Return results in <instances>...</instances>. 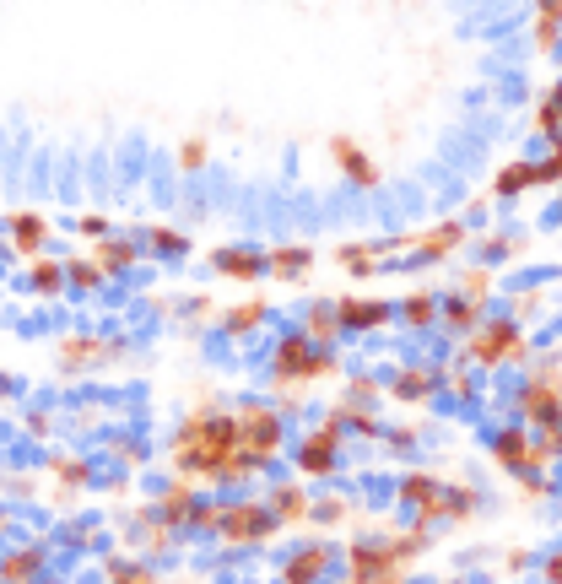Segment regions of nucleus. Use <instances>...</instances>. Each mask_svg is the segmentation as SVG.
<instances>
[{
    "label": "nucleus",
    "instance_id": "a19ab883",
    "mask_svg": "<svg viewBox=\"0 0 562 584\" xmlns=\"http://www.w3.org/2000/svg\"><path fill=\"white\" fill-rule=\"evenodd\" d=\"M206 157L211 152H206V141H200V136L179 146V168H190V174H195V168H206Z\"/></svg>",
    "mask_w": 562,
    "mask_h": 584
},
{
    "label": "nucleus",
    "instance_id": "393cba45",
    "mask_svg": "<svg viewBox=\"0 0 562 584\" xmlns=\"http://www.w3.org/2000/svg\"><path fill=\"white\" fill-rule=\"evenodd\" d=\"M562 38V6L552 0V6H535V44L541 49H557Z\"/></svg>",
    "mask_w": 562,
    "mask_h": 584
},
{
    "label": "nucleus",
    "instance_id": "9d476101",
    "mask_svg": "<svg viewBox=\"0 0 562 584\" xmlns=\"http://www.w3.org/2000/svg\"><path fill=\"white\" fill-rule=\"evenodd\" d=\"M492 460H498L503 471H514V476H525L535 466H546V455L535 449V438L525 428H503L498 438H492Z\"/></svg>",
    "mask_w": 562,
    "mask_h": 584
},
{
    "label": "nucleus",
    "instance_id": "c03bdc74",
    "mask_svg": "<svg viewBox=\"0 0 562 584\" xmlns=\"http://www.w3.org/2000/svg\"><path fill=\"white\" fill-rule=\"evenodd\" d=\"M546 579H552V584H562V552H552V557H546Z\"/></svg>",
    "mask_w": 562,
    "mask_h": 584
},
{
    "label": "nucleus",
    "instance_id": "58836bf2",
    "mask_svg": "<svg viewBox=\"0 0 562 584\" xmlns=\"http://www.w3.org/2000/svg\"><path fill=\"white\" fill-rule=\"evenodd\" d=\"M535 130H541L546 141H562V119H557L552 103H541V109H535Z\"/></svg>",
    "mask_w": 562,
    "mask_h": 584
},
{
    "label": "nucleus",
    "instance_id": "20e7f679",
    "mask_svg": "<svg viewBox=\"0 0 562 584\" xmlns=\"http://www.w3.org/2000/svg\"><path fill=\"white\" fill-rule=\"evenodd\" d=\"M508 357H525V320L498 314V320H481L465 341V363L471 368H498Z\"/></svg>",
    "mask_w": 562,
    "mask_h": 584
},
{
    "label": "nucleus",
    "instance_id": "2f4dec72",
    "mask_svg": "<svg viewBox=\"0 0 562 584\" xmlns=\"http://www.w3.org/2000/svg\"><path fill=\"white\" fill-rule=\"evenodd\" d=\"M65 282H76V287H103V265H98V260H71V265H65Z\"/></svg>",
    "mask_w": 562,
    "mask_h": 584
},
{
    "label": "nucleus",
    "instance_id": "4c0bfd02",
    "mask_svg": "<svg viewBox=\"0 0 562 584\" xmlns=\"http://www.w3.org/2000/svg\"><path fill=\"white\" fill-rule=\"evenodd\" d=\"M535 179H541V184H557L562 179V141H552V152L535 163Z\"/></svg>",
    "mask_w": 562,
    "mask_h": 584
},
{
    "label": "nucleus",
    "instance_id": "4468645a",
    "mask_svg": "<svg viewBox=\"0 0 562 584\" xmlns=\"http://www.w3.org/2000/svg\"><path fill=\"white\" fill-rule=\"evenodd\" d=\"M211 265L233 282H254V276H265V249H217Z\"/></svg>",
    "mask_w": 562,
    "mask_h": 584
},
{
    "label": "nucleus",
    "instance_id": "1a4fd4ad",
    "mask_svg": "<svg viewBox=\"0 0 562 584\" xmlns=\"http://www.w3.org/2000/svg\"><path fill=\"white\" fill-rule=\"evenodd\" d=\"M438 384H444V374H438L433 363H406V368H395L390 374V401H406V406H422V401H433L438 395Z\"/></svg>",
    "mask_w": 562,
    "mask_h": 584
},
{
    "label": "nucleus",
    "instance_id": "ea45409f",
    "mask_svg": "<svg viewBox=\"0 0 562 584\" xmlns=\"http://www.w3.org/2000/svg\"><path fill=\"white\" fill-rule=\"evenodd\" d=\"M49 471H55V476H65V482H87V460H65V455H55V460H49Z\"/></svg>",
    "mask_w": 562,
    "mask_h": 584
},
{
    "label": "nucleus",
    "instance_id": "e433bc0d",
    "mask_svg": "<svg viewBox=\"0 0 562 584\" xmlns=\"http://www.w3.org/2000/svg\"><path fill=\"white\" fill-rule=\"evenodd\" d=\"M152 249H157V255H184V249H190V238L173 233V228H152Z\"/></svg>",
    "mask_w": 562,
    "mask_h": 584
},
{
    "label": "nucleus",
    "instance_id": "f3484780",
    "mask_svg": "<svg viewBox=\"0 0 562 584\" xmlns=\"http://www.w3.org/2000/svg\"><path fill=\"white\" fill-rule=\"evenodd\" d=\"M195 487L190 482H179V487H168L163 498H157V514H163V525L173 530V525H195Z\"/></svg>",
    "mask_w": 562,
    "mask_h": 584
},
{
    "label": "nucleus",
    "instance_id": "412c9836",
    "mask_svg": "<svg viewBox=\"0 0 562 584\" xmlns=\"http://www.w3.org/2000/svg\"><path fill=\"white\" fill-rule=\"evenodd\" d=\"M44 238H49V222L38 217V211H17V217H11V244H17L22 255H38Z\"/></svg>",
    "mask_w": 562,
    "mask_h": 584
},
{
    "label": "nucleus",
    "instance_id": "473e14b6",
    "mask_svg": "<svg viewBox=\"0 0 562 584\" xmlns=\"http://www.w3.org/2000/svg\"><path fill=\"white\" fill-rule=\"evenodd\" d=\"M65 363H71V368H82V363H92V357H98L103 352V341H87V336H71V341H65Z\"/></svg>",
    "mask_w": 562,
    "mask_h": 584
},
{
    "label": "nucleus",
    "instance_id": "a878e982",
    "mask_svg": "<svg viewBox=\"0 0 562 584\" xmlns=\"http://www.w3.org/2000/svg\"><path fill=\"white\" fill-rule=\"evenodd\" d=\"M438 487H444V482H433V476H406V482L395 487V498H400V503H411V509H422V503H433V498H438Z\"/></svg>",
    "mask_w": 562,
    "mask_h": 584
},
{
    "label": "nucleus",
    "instance_id": "2eb2a0df",
    "mask_svg": "<svg viewBox=\"0 0 562 584\" xmlns=\"http://www.w3.org/2000/svg\"><path fill=\"white\" fill-rule=\"evenodd\" d=\"M309 265H314V249H309V244H281V249H265V276H281V282L303 276Z\"/></svg>",
    "mask_w": 562,
    "mask_h": 584
},
{
    "label": "nucleus",
    "instance_id": "bb28decb",
    "mask_svg": "<svg viewBox=\"0 0 562 584\" xmlns=\"http://www.w3.org/2000/svg\"><path fill=\"white\" fill-rule=\"evenodd\" d=\"M535 163H508L503 174H498V195H525V190H535Z\"/></svg>",
    "mask_w": 562,
    "mask_h": 584
},
{
    "label": "nucleus",
    "instance_id": "6e6552de",
    "mask_svg": "<svg viewBox=\"0 0 562 584\" xmlns=\"http://www.w3.org/2000/svg\"><path fill=\"white\" fill-rule=\"evenodd\" d=\"M336 466H341V422H336V417H325V428H314V433L298 444V471L330 476Z\"/></svg>",
    "mask_w": 562,
    "mask_h": 584
},
{
    "label": "nucleus",
    "instance_id": "423d86ee",
    "mask_svg": "<svg viewBox=\"0 0 562 584\" xmlns=\"http://www.w3.org/2000/svg\"><path fill=\"white\" fill-rule=\"evenodd\" d=\"M276 514L265 509V503H217V525H211V536H222V541H233V547H249V541H271L276 536Z\"/></svg>",
    "mask_w": 562,
    "mask_h": 584
},
{
    "label": "nucleus",
    "instance_id": "dca6fc26",
    "mask_svg": "<svg viewBox=\"0 0 562 584\" xmlns=\"http://www.w3.org/2000/svg\"><path fill=\"white\" fill-rule=\"evenodd\" d=\"M325 568H330V547H319V541H314V547L292 552L281 574H287V584H319V579H325Z\"/></svg>",
    "mask_w": 562,
    "mask_h": 584
},
{
    "label": "nucleus",
    "instance_id": "6ab92c4d",
    "mask_svg": "<svg viewBox=\"0 0 562 584\" xmlns=\"http://www.w3.org/2000/svg\"><path fill=\"white\" fill-rule=\"evenodd\" d=\"M465 238H471V233H465V222H444V228L411 233V249H422V255H454Z\"/></svg>",
    "mask_w": 562,
    "mask_h": 584
},
{
    "label": "nucleus",
    "instance_id": "c9c22d12",
    "mask_svg": "<svg viewBox=\"0 0 562 584\" xmlns=\"http://www.w3.org/2000/svg\"><path fill=\"white\" fill-rule=\"evenodd\" d=\"M346 514H352V503H346V498H325V503H314V509H309V520L336 525V520H346Z\"/></svg>",
    "mask_w": 562,
    "mask_h": 584
},
{
    "label": "nucleus",
    "instance_id": "37998d69",
    "mask_svg": "<svg viewBox=\"0 0 562 584\" xmlns=\"http://www.w3.org/2000/svg\"><path fill=\"white\" fill-rule=\"evenodd\" d=\"M76 233H87V238H103V233H109V217H82V222H76Z\"/></svg>",
    "mask_w": 562,
    "mask_h": 584
},
{
    "label": "nucleus",
    "instance_id": "0eeeda50",
    "mask_svg": "<svg viewBox=\"0 0 562 584\" xmlns=\"http://www.w3.org/2000/svg\"><path fill=\"white\" fill-rule=\"evenodd\" d=\"M514 406H519V422H535V428L562 422V368L552 363V368H541V374H530L519 384Z\"/></svg>",
    "mask_w": 562,
    "mask_h": 584
},
{
    "label": "nucleus",
    "instance_id": "c756f323",
    "mask_svg": "<svg viewBox=\"0 0 562 584\" xmlns=\"http://www.w3.org/2000/svg\"><path fill=\"white\" fill-rule=\"evenodd\" d=\"M92 260H98V265H103V276H109V271H119V265H130V260H136V244H125V238H114V244H103Z\"/></svg>",
    "mask_w": 562,
    "mask_h": 584
},
{
    "label": "nucleus",
    "instance_id": "f03ea898",
    "mask_svg": "<svg viewBox=\"0 0 562 584\" xmlns=\"http://www.w3.org/2000/svg\"><path fill=\"white\" fill-rule=\"evenodd\" d=\"M427 552V530L411 525L406 536H368L352 547V584H400V568Z\"/></svg>",
    "mask_w": 562,
    "mask_h": 584
},
{
    "label": "nucleus",
    "instance_id": "aec40b11",
    "mask_svg": "<svg viewBox=\"0 0 562 584\" xmlns=\"http://www.w3.org/2000/svg\"><path fill=\"white\" fill-rule=\"evenodd\" d=\"M265 509L276 514V525H298V520H309L314 503H309V493H303V487H276Z\"/></svg>",
    "mask_w": 562,
    "mask_h": 584
},
{
    "label": "nucleus",
    "instance_id": "a211bd4d",
    "mask_svg": "<svg viewBox=\"0 0 562 584\" xmlns=\"http://www.w3.org/2000/svg\"><path fill=\"white\" fill-rule=\"evenodd\" d=\"M38 568H44V547H22L0 557V584H38Z\"/></svg>",
    "mask_w": 562,
    "mask_h": 584
},
{
    "label": "nucleus",
    "instance_id": "4be33fe9",
    "mask_svg": "<svg viewBox=\"0 0 562 584\" xmlns=\"http://www.w3.org/2000/svg\"><path fill=\"white\" fill-rule=\"evenodd\" d=\"M336 260H341L352 276H373V271H379V260H384V244H341Z\"/></svg>",
    "mask_w": 562,
    "mask_h": 584
},
{
    "label": "nucleus",
    "instance_id": "f704fd0d",
    "mask_svg": "<svg viewBox=\"0 0 562 584\" xmlns=\"http://www.w3.org/2000/svg\"><path fill=\"white\" fill-rule=\"evenodd\" d=\"M492 292V271L487 265H476V271H465V282H460V298H471V303H481Z\"/></svg>",
    "mask_w": 562,
    "mask_h": 584
},
{
    "label": "nucleus",
    "instance_id": "39448f33",
    "mask_svg": "<svg viewBox=\"0 0 562 584\" xmlns=\"http://www.w3.org/2000/svg\"><path fill=\"white\" fill-rule=\"evenodd\" d=\"M336 352H325V347H309V341L292 330V336H281L276 341V352H271V374L281 384H298V379H325V374H336Z\"/></svg>",
    "mask_w": 562,
    "mask_h": 584
},
{
    "label": "nucleus",
    "instance_id": "c85d7f7f",
    "mask_svg": "<svg viewBox=\"0 0 562 584\" xmlns=\"http://www.w3.org/2000/svg\"><path fill=\"white\" fill-rule=\"evenodd\" d=\"M400 314H406V325H433V314H438V298H433V292H411V298L406 303H400Z\"/></svg>",
    "mask_w": 562,
    "mask_h": 584
},
{
    "label": "nucleus",
    "instance_id": "a18cd8bd",
    "mask_svg": "<svg viewBox=\"0 0 562 584\" xmlns=\"http://www.w3.org/2000/svg\"><path fill=\"white\" fill-rule=\"evenodd\" d=\"M546 103H552V109H557V119H562V82L552 87V98H546Z\"/></svg>",
    "mask_w": 562,
    "mask_h": 584
},
{
    "label": "nucleus",
    "instance_id": "5701e85b",
    "mask_svg": "<svg viewBox=\"0 0 562 584\" xmlns=\"http://www.w3.org/2000/svg\"><path fill=\"white\" fill-rule=\"evenodd\" d=\"M303 341H309V347H325L330 352V341L341 336V320H336V309H314L309 320H303V330H298Z\"/></svg>",
    "mask_w": 562,
    "mask_h": 584
},
{
    "label": "nucleus",
    "instance_id": "79ce46f5",
    "mask_svg": "<svg viewBox=\"0 0 562 584\" xmlns=\"http://www.w3.org/2000/svg\"><path fill=\"white\" fill-rule=\"evenodd\" d=\"M535 449H541L546 460H562V422H552V428L541 433V444H535Z\"/></svg>",
    "mask_w": 562,
    "mask_h": 584
},
{
    "label": "nucleus",
    "instance_id": "ddd939ff",
    "mask_svg": "<svg viewBox=\"0 0 562 584\" xmlns=\"http://www.w3.org/2000/svg\"><path fill=\"white\" fill-rule=\"evenodd\" d=\"M471 509H476V487H438V498L417 509V525L427 530L433 520H465Z\"/></svg>",
    "mask_w": 562,
    "mask_h": 584
},
{
    "label": "nucleus",
    "instance_id": "9b49d317",
    "mask_svg": "<svg viewBox=\"0 0 562 584\" xmlns=\"http://www.w3.org/2000/svg\"><path fill=\"white\" fill-rule=\"evenodd\" d=\"M330 157H336V168L357 184V190H379V179H384L379 163H373V157H368L352 136H336V141H330Z\"/></svg>",
    "mask_w": 562,
    "mask_h": 584
},
{
    "label": "nucleus",
    "instance_id": "7c9ffc66",
    "mask_svg": "<svg viewBox=\"0 0 562 584\" xmlns=\"http://www.w3.org/2000/svg\"><path fill=\"white\" fill-rule=\"evenodd\" d=\"M33 287L38 292H60L65 287V265L60 260H33Z\"/></svg>",
    "mask_w": 562,
    "mask_h": 584
},
{
    "label": "nucleus",
    "instance_id": "7ed1b4c3",
    "mask_svg": "<svg viewBox=\"0 0 562 584\" xmlns=\"http://www.w3.org/2000/svg\"><path fill=\"white\" fill-rule=\"evenodd\" d=\"M233 422H238V455H244V466L265 471L281 455V444H287L281 438V411H271L265 401H249L233 411Z\"/></svg>",
    "mask_w": 562,
    "mask_h": 584
},
{
    "label": "nucleus",
    "instance_id": "f257e3e1",
    "mask_svg": "<svg viewBox=\"0 0 562 584\" xmlns=\"http://www.w3.org/2000/svg\"><path fill=\"white\" fill-rule=\"evenodd\" d=\"M173 466L200 482H244L254 476L238 455V422L222 406H195L173 433Z\"/></svg>",
    "mask_w": 562,
    "mask_h": 584
},
{
    "label": "nucleus",
    "instance_id": "cd10ccee",
    "mask_svg": "<svg viewBox=\"0 0 562 584\" xmlns=\"http://www.w3.org/2000/svg\"><path fill=\"white\" fill-rule=\"evenodd\" d=\"M444 325H449V330H476V325H481V303L449 298V303H444Z\"/></svg>",
    "mask_w": 562,
    "mask_h": 584
},
{
    "label": "nucleus",
    "instance_id": "49530a36",
    "mask_svg": "<svg viewBox=\"0 0 562 584\" xmlns=\"http://www.w3.org/2000/svg\"><path fill=\"white\" fill-rule=\"evenodd\" d=\"M0 390H6V379H0Z\"/></svg>",
    "mask_w": 562,
    "mask_h": 584
},
{
    "label": "nucleus",
    "instance_id": "b1692460",
    "mask_svg": "<svg viewBox=\"0 0 562 584\" xmlns=\"http://www.w3.org/2000/svg\"><path fill=\"white\" fill-rule=\"evenodd\" d=\"M265 314H271L265 303H238V309L222 314V330H227V336H249V330L265 325Z\"/></svg>",
    "mask_w": 562,
    "mask_h": 584
},
{
    "label": "nucleus",
    "instance_id": "72a5a7b5",
    "mask_svg": "<svg viewBox=\"0 0 562 584\" xmlns=\"http://www.w3.org/2000/svg\"><path fill=\"white\" fill-rule=\"evenodd\" d=\"M109 584H157L146 563H109Z\"/></svg>",
    "mask_w": 562,
    "mask_h": 584
},
{
    "label": "nucleus",
    "instance_id": "f8f14e48",
    "mask_svg": "<svg viewBox=\"0 0 562 584\" xmlns=\"http://www.w3.org/2000/svg\"><path fill=\"white\" fill-rule=\"evenodd\" d=\"M390 314H395V303H384V298H341L336 303L341 330H379V325H390Z\"/></svg>",
    "mask_w": 562,
    "mask_h": 584
}]
</instances>
